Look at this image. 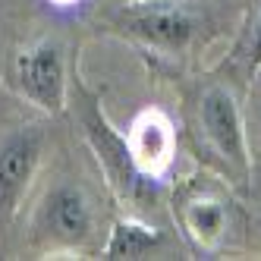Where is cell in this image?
I'll list each match as a JSON object with an SVG mask.
<instances>
[{"instance_id":"cell-1","label":"cell","mask_w":261,"mask_h":261,"mask_svg":"<svg viewBox=\"0 0 261 261\" xmlns=\"http://www.w3.org/2000/svg\"><path fill=\"white\" fill-rule=\"evenodd\" d=\"M123 25L145 38L148 44H158L167 50H179L195 35V13L182 0H133L120 13Z\"/></svg>"},{"instance_id":"cell-2","label":"cell","mask_w":261,"mask_h":261,"mask_svg":"<svg viewBox=\"0 0 261 261\" xmlns=\"http://www.w3.org/2000/svg\"><path fill=\"white\" fill-rule=\"evenodd\" d=\"M16 82L22 95L35 101L47 114L63 110L66 98V63H63V47L57 41H38L16 57Z\"/></svg>"},{"instance_id":"cell-3","label":"cell","mask_w":261,"mask_h":261,"mask_svg":"<svg viewBox=\"0 0 261 261\" xmlns=\"http://www.w3.org/2000/svg\"><path fill=\"white\" fill-rule=\"evenodd\" d=\"M198 114H201V126H204V136L211 139V145L230 164L246 167V133H242V117H239V107L230 91L220 85L208 88L201 95Z\"/></svg>"},{"instance_id":"cell-4","label":"cell","mask_w":261,"mask_h":261,"mask_svg":"<svg viewBox=\"0 0 261 261\" xmlns=\"http://www.w3.org/2000/svg\"><path fill=\"white\" fill-rule=\"evenodd\" d=\"M41 158V133L16 129L0 142V211L10 214L19 204L25 186Z\"/></svg>"},{"instance_id":"cell-5","label":"cell","mask_w":261,"mask_h":261,"mask_svg":"<svg viewBox=\"0 0 261 261\" xmlns=\"http://www.w3.org/2000/svg\"><path fill=\"white\" fill-rule=\"evenodd\" d=\"M41 230L66 246L91 236V204L76 186H57L41 204Z\"/></svg>"},{"instance_id":"cell-6","label":"cell","mask_w":261,"mask_h":261,"mask_svg":"<svg viewBox=\"0 0 261 261\" xmlns=\"http://www.w3.org/2000/svg\"><path fill=\"white\" fill-rule=\"evenodd\" d=\"M129 158L142 173L154 176L161 173L173 158V129L164 114L158 110H145V114L133 123L129 133Z\"/></svg>"},{"instance_id":"cell-7","label":"cell","mask_w":261,"mask_h":261,"mask_svg":"<svg viewBox=\"0 0 261 261\" xmlns=\"http://www.w3.org/2000/svg\"><path fill=\"white\" fill-rule=\"evenodd\" d=\"M182 220H186V230H189V236L195 242H201V246H214V242L223 236V230H227V208H223L220 198L195 195V198L186 201Z\"/></svg>"},{"instance_id":"cell-8","label":"cell","mask_w":261,"mask_h":261,"mask_svg":"<svg viewBox=\"0 0 261 261\" xmlns=\"http://www.w3.org/2000/svg\"><path fill=\"white\" fill-rule=\"evenodd\" d=\"M164 242L161 230L154 227H145V223H136V220H120L114 233L107 239V249L104 255L107 258H145L148 252H154Z\"/></svg>"},{"instance_id":"cell-9","label":"cell","mask_w":261,"mask_h":261,"mask_svg":"<svg viewBox=\"0 0 261 261\" xmlns=\"http://www.w3.org/2000/svg\"><path fill=\"white\" fill-rule=\"evenodd\" d=\"M249 57H252V69H258V66H261V13H258V19H255V29H252Z\"/></svg>"},{"instance_id":"cell-10","label":"cell","mask_w":261,"mask_h":261,"mask_svg":"<svg viewBox=\"0 0 261 261\" xmlns=\"http://www.w3.org/2000/svg\"><path fill=\"white\" fill-rule=\"evenodd\" d=\"M54 4H57V7H72L76 0H54Z\"/></svg>"}]
</instances>
